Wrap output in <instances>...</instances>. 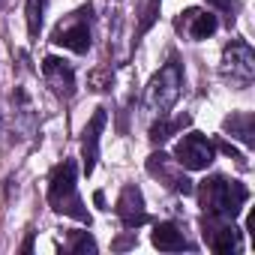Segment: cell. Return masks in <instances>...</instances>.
<instances>
[{"label":"cell","instance_id":"obj_2","mask_svg":"<svg viewBox=\"0 0 255 255\" xmlns=\"http://www.w3.org/2000/svg\"><path fill=\"white\" fill-rule=\"evenodd\" d=\"M75 171L78 168H75L72 159H66L63 165L54 168L51 183H48V201H51V207L57 213H66V216H72L78 222H90V216H87V210H84V204L78 198V189H75Z\"/></svg>","mask_w":255,"mask_h":255},{"label":"cell","instance_id":"obj_7","mask_svg":"<svg viewBox=\"0 0 255 255\" xmlns=\"http://www.w3.org/2000/svg\"><path fill=\"white\" fill-rule=\"evenodd\" d=\"M105 129V108H96L90 123L84 126V138H81V159H84V174H93L96 159H99V135Z\"/></svg>","mask_w":255,"mask_h":255},{"label":"cell","instance_id":"obj_6","mask_svg":"<svg viewBox=\"0 0 255 255\" xmlns=\"http://www.w3.org/2000/svg\"><path fill=\"white\" fill-rule=\"evenodd\" d=\"M117 216H120L126 231L141 228L147 222V210H144V198H141L138 186H123V192L117 198Z\"/></svg>","mask_w":255,"mask_h":255},{"label":"cell","instance_id":"obj_5","mask_svg":"<svg viewBox=\"0 0 255 255\" xmlns=\"http://www.w3.org/2000/svg\"><path fill=\"white\" fill-rule=\"evenodd\" d=\"M222 75L231 78V84L246 87L255 78V51L240 39L228 42L222 51Z\"/></svg>","mask_w":255,"mask_h":255},{"label":"cell","instance_id":"obj_9","mask_svg":"<svg viewBox=\"0 0 255 255\" xmlns=\"http://www.w3.org/2000/svg\"><path fill=\"white\" fill-rule=\"evenodd\" d=\"M216 27H219L216 15H210V12H204V9H186L183 18H180V30H183L189 39H207V36L216 33Z\"/></svg>","mask_w":255,"mask_h":255},{"label":"cell","instance_id":"obj_17","mask_svg":"<svg viewBox=\"0 0 255 255\" xmlns=\"http://www.w3.org/2000/svg\"><path fill=\"white\" fill-rule=\"evenodd\" d=\"M111 81H114L111 66H99V69H93V72L87 75V84H90V90H96V93L108 90V87H111Z\"/></svg>","mask_w":255,"mask_h":255},{"label":"cell","instance_id":"obj_1","mask_svg":"<svg viewBox=\"0 0 255 255\" xmlns=\"http://www.w3.org/2000/svg\"><path fill=\"white\" fill-rule=\"evenodd\" d=\"M246 198H249L246 186L240 180H228L222 174L207 177L198 186V201H201L204 213L213 216V219H234Z\"/></svg>","mask_w":255,"mask_h":255},{"label":"cell","instance_id":"obj_14","mask_svg":"<svg viewBox=\"0 0 255 255\" xmlns=\"http://www.w3.org/2000/svg\"><path fill=\"white\" fill-rule=\"evenodd\" d=\"M186 123H189V117H186V114H183V117H177V120H162V117H159V120L150 126V141H153V144L168 141V138L180 129V126H186Z\"/></svg>","mask_w":255,"mask_h":255},{"label":"cell","instance_id":"obj_13","mask_svg":"<svg viewBox=\"0 0 255 255\" xmlns=\"http://www.w3.org/2000/svg\"><path fill=\"white\" fill-rule=\"evenodd\" d=\"M210 249L213 252H237L240 249V228H234V225H222V228H216L213 234H210Z\"/></svg>","mask_w":255,"mask_h":255},{"label":"cell","instance_id":"obj_8","mask_svg":"<svg viewBox=\"0 0 255 255\" xmlns=\"http://www.w3.org/2000/svg\"><path fill=\"white\" fill-rule=\"evenodd\" d=\"M42 75H45V84L57 93V96H72L75 90V72L66 60L60 57H45L42 60Z\"/></svg>","mask_w":255,"mask_h":255},{"label":"cell","instance_id":"obj_11","mask_svg":"<svg viewBox=\"0 0 255 255\" xmlns=\"http://www.w3.org/2000/svg\"><path fill=\"white\" fill-rule=\"evenodd\" d=\"M147 171H150V174H162V177H165L177 192H183V195L192 192V180H189L186 174H177V171L168 165V156H165V153H153L150 162H147Z\"/></svg>","mask_w":255,"mask_h":255},{"label":"cell","instance_id":"obj_3","mask_svg":"<svg viewBox=\"0 0 255 255\" xmlns=\"http://www.w3.org/2000/svg\"><path fill=\"white\" fill-rule=\"evenodd\" d=\"M180 87H183V72H180V66L171 60V63H165V66L150 78V84H147V90H144V105H147V111L156 114V117H165V114L171 111V105L177 102Z\"/></svg>","mask_w":255,"mask_h":255},{"label":"cell","instance_id":"obj_19","mask_svg":"<svg viewBox=\"0 0 255 255\" xmlns=\"http://www.w3.org/2000/svg\"><path fill=\"white\" fill-rule=\"evenodd\" d=\"M204 3H210V6H216V9H222V12H228L234 3H231V0H204Z\"/></svg>","mask_w":255,"mask_h":255},{"label":"cell","instance_id":"obj_10","mask_svg":"<svg viewBox=\"0 0 255 255\" xmlns=\"http://www.w3.org/2000/svg\"><path fill=\"white\" fill-rule=\"evenodd\" d=\"M54 42L75 51V54H84L90 48V30L84 21H75V24H66V27H57L54 30Z\"/></svg>","mask_w":255,"mask_h":255},{"label":"cell","instance_id":"obj_12","mask_svg":"<svg viewBox=\"0 0 255 255\" xmlns=\"http://www.w3.org/2000/svg\"><path fill=\"white\" fill-rule=\"evenodd\" d=\"M150 240H153V246L162 249V252H183V249H186V237H183L171 222H159V225L153 228Z\"/></svg>","mask_w":255,"mask_h":255},{"label":"cell","instance_id":"obj_18","mask_svg":"<svg viewBox=\"0 0 255 255\" xmlns=\"http://www.w3.org/2000/svg\"><path fill=\"white\" fill-rule=\"evenodd\" d=\"M75 255H81V252H96V240L90 237V234H78L75 240H72V246H69Z\"/></svg>","mask_w":255,"mask_h":255},{"label":"cell","instance_id":"obj_4","mask_svg":"<svg viewBox=\"0 0 255 255\" xmlns=\"http://www.w3.org/2000/svg\"><path fill=\"white\" fill-rule=\"evenodd\" d=\"M213 156H216V147L201 132H186L174 147V162L186 171H204L213 162Z\"/></svg>","mask_w":255,"mask_h":255},{"label":"cell","instance_id":"obj_16","mask_svg":"<svg viewBox=\"0 0 255 255\" xmlns=\"http://www.w3.org/2000/svg\"><path fill=\"white\" fill-rule=\"evenodd\" d=\"M225 126L231 129V135H237L243 144H252V114H240V117H231Z\"/></svg>","mask_w":255,"mask_h":255},{"label":"cell","instance_id":"obj_15","mask_svg":"<svg viewBox=\"0 0 255 255\" xmlns=\"http://www.w3.org/2000/svg\"><path fill=\"white\" fill-rule=\"evenodd\" d=\"M24 12H27V30H30V36H39L42 15H45V0H27Z\"/></svg>","mask_w":255,"mask_h":255}]
</instances>
